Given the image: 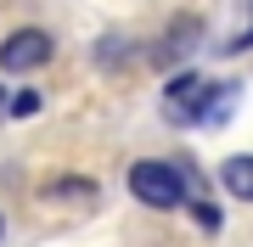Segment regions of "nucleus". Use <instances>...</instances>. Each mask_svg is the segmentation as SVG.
Here are the masks:
<instances>
[{
	"mask_svg": "<svg viewBox=\"0 0 253 247\" xmlns=\"http://www.w3.org/2000/svg\"><path fill=\"white\" fill-rule=\"evenodd\" d=\"M40 62H51V34L45 28H17V34L0 39V68L6 73H28Z\"/></svg>",
	"mask_w": 253,
	"mask_h": 247,
	"instance_id": "obj_3",
	"label": "nucleus"
},
{
	"mask_svg": "<svg viewBox=\"0 0 253 247\" xmlns=\"http://www.w3.org/2000/svg\"><path fill=\"white\" fill-rule=\"evenodd\" d=\"M191 219H197L203 230H219V208H214V202H197V208H191Z\"/></svg>",
	"mask_w": 253,
	"mask_h": 247,
	"instance_id": "obj_5",
	"label": "nucleus"
},
{
	"mask_svg": "<svg viewBox=\"0 0 253 247\" xmlns=\"http://www.w3.org/2000/svg\"><path fill=\"white\" fill-rule=\"evenodd\" d=\"M40 107V96L34 90H23V96H11V112H17V118H28V112H34Z\"/></svg>",
	"mask_w": 253,
	"mask_h": 247,
	"instance_id": "obj_6",
	"label": "nucleus"
},
{
	"mask_svg": "<svg viewBox=\"0 0 253 247\" xmlns=\"http://www.w3.org/2000/svg\"><path fill=\"white\" fill-rule=\"evenodd\" d=\"M163 112L174 124H225L236 112V84H214L203 73H174L163 90Z\"/></svg>",
	"mask_w": 253,
	"mask_h": 247,
	"instance_id": "obj_1",
	"label": "nucleus"
},
{
	"mask_svg": "<svg viewBox=\"0 0 253 247\" xmlns=\"http://www.w3.org/2000/svg\"><path fill=\"white\" fill-rule=\"evenodd\" d=\"M6 112H11V96H6V84H0V118H6Z\"/></svg>",
	"mask_w": 253,
	"mask_h": 247,
	"instance_id": "obj_7",
	"label": "nucleus"
},
{
	"mask_svg": "<svg viewBox=\"0 0 253 247\" xmlns=\"http://www.w3.org/2000/svg\"><path fill=\"white\" fill-rule=\"evenodd\" d=\"M129 191H135V202H146V208H180V197H186V174L174 169V163L141 157V163L129 169Z\"/></svg>",
	"mask_w": 253,
	"mask_h": 247,
	"instance_id": "obj_2",
	"label": "nucleus"
},
{
	"mask_svg": "<svg viewBox=\"0 0 253 247\" xmlns=\"http://www.w3.org/2000/svg\"><path fill=\"white\" fill-rule=\"evenodd\" d=\"M219 185H225L231 197L253 202V152H242V157H225V163H219Z\"/></svg>",
	"mask_w": 253,
	"mask_h": 247,
	"instance_id": "obj_4",
	"label": "nucleus"
},
{
	"mask_svg": "<svg viewBox=\"0 0 253 247\" xmlns=\"http://www.w3.org/2000/svg\"><path fill=\"white\" fill-rule=\"evenodd\" d=\"M0 230H6V225H0Z\"/></svg>",
	"mask_w": 253,
	"mask_h": 247,
	"instance_id": "obj_8",
	"label": "nucleus"
}]
</instances>
